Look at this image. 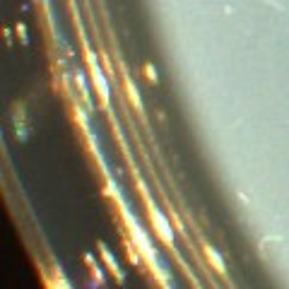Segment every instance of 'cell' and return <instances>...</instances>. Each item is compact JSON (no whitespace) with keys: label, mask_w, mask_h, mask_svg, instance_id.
I'll list each match as a JSON object with an SVG mask.
<instances>
[{"label":"cell","mask_w":289,"mask_h":289,"mask_svg":"<svg viewBox=\"0 0 289 289\" xmlns=\"http://www.w3.org/2000/svg\"><path fill=\"white\" fill-rule=\"evenodd\" d=\"M126 87H128V96H130V101L135 104V109H143V99H140V94H138L133 80H126Z\"/></svg>","instance_id":"cell-6"},{"label":"cell","mask_w":289,"mask_h":289,"mask_svg":"<svg viewBox=\"0 0 289 289\" xmlns=\"http://www.w3.org/2000/svg\"><path fill=\"white\" fill-rule=\"evenodd\" d=\"M101 256H104V263H106V268L113 273V275H118V280H123V273H121V265H118V260L113 258V253L109 251V246L106 243H101Z\"/></svg>","instance_id":"cell-4"},{"label":"cell","mask_w":289,"mask_h":289,"mask_svg":"<svg viewBox=\"0 0 289 289\" xmlns=\"http://www.w3.org/2000/svg\"><path fill=\"white\" fill-rule=\"evenodd\" d=\"M87 65H89L92 82H94V87H96V92H99L101 101H104V104H109V99H111V92H109V80H106V75H104V70H101V63H99V58L94 56V51H92V48H87Z\"/></svg>","instance_id":"cell-2"},{"label":"cell","mask_w":289,"mask_h":289,"mask_svg":"<svg viewBox=\"0 0 289 289\" xmlns=\"http://www.w3.org/2000/svg\"><path fill=\"white\" fill-rule=\"evenodd\" d=\"M116 203L121 205V212H123V219H126V224H128V231H130V236H133V241H135V246H138V251L144 256V260L149 263V268H152V273H157L161 280H164V275H161V268H159V260H157V251L152 248V243H149V236L144 234V229L140 226V222L133 217L130 212V208H128V203L121 198V193L116 195Z\"/></svg>","instance_id":"cell-1"},{"label":"cell","mask_w":289,"mask_h":289,"mask_svg":"<svg viewBox=\"0 0 289 289\" xmlns=\"http://www.w3.org/2000/svg\"><path fill=\"white\" fill-rule=\"evenodd\" d=\"M147 210H149V217H152V224H154V231L164 239V243H169V246H174V229H171V224H169V219L161 215V210L147 198Z\"/></svg>","instance_id":"cell-3"},{"label":"cell","mask_w":289,"mask_h":289,"mask_svg":"<svg viewBox=\"0 0 289 289\" xmlns=\"http://www.w3.org/2000/svg\"><path fill=\"white\" fill-rule=\"evenodd\" d=\"M147 77H149V80H157V70H154V65H147Z\"/></svg>","instance_id":"cell-7"},{"label":"cell","mask_w":289,"mask_h":289,"mask_svg":"<svg viewBox=\"0 0 289 289\" xmlns=\"http://www.w3.org/2000/svg\"><path fill=\"white\" fill-rule=\"evenodd\" d=\"M205 256H208V260H210V263L215 265V268L219 270V273H226V268H224V263H222L219 253H217V251L212 248V246H205Z\"/></svg>","instance_id":"cell-5"}]
</instances>
